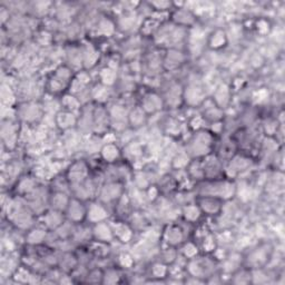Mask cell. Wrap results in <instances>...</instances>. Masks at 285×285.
Returning <instances> with one entry per match:
<instances>
[{
  "mask_svg": "<svg viewBox=\"0 0 285 285\" xmlns=\"http://www.w3.org/2000/svg\"><path fill=\"white\" fill-rule=\"evenodd\" d=\"M189 142H191L189 150L191 152H195V156L197 158L207 156L213 142V134L206 130H198Z\"/></svg>",
  "mask_w": 285,
  "mask_h": 285,
  "instance_id": "6da1fadb",
  "label": "cell"
},
{
  "mask_svg": "<svg viewBox=\"0 0 285 285\" xmlns=\"http://www.w3.org/2000/svg\"><path fill=\"white\" fill-rule=\"evenodd\" d=\"M73 81V72L67 67H60L49 79L48 88L51 93H61L69 87Z\"/></svg>",
  "mask_w": 285,
  "mask_h": 285,
  "instance_id": "7a4b0ae2",
  "label": "cell"
},
{
  "mask_svg": "<svg viewBox=\"0 0 285 285\" xmlns=\"http://www.w3.org/2000/svg\"><path fill=\"white\" fill-rule=\"evenodd\" d=\"M86 214L87 206L84 205L83 200L76 197L70 198V202L65 210L66 219L74 224H78L81 223L82 221L86 220Z\"/></svg>",
  "mask_w": 285,
  "mask_h": 285,
  "instance_id": "3957f363",
  "label": "cell"
},
{
  "mask_svg": "<svg viewBox=\"0 0 285 285\" xmlns=\"http://www.w3.org/2000/svg\"><path fill=\"white\" fill-rule=\"evenodd\" d=\"M88 173H89V168L86 163L77 161L75 163H73V165L69 167V170H68L67 181L70 185L84 182L88 178Z\"/></svg>",
  "mask_w": 285,
  "mask_h": 285,
  "instance_id": "277c9868",
  "label": "cell"
},
{
  "mask_svg": "<svg viewBox=\"0 0 285 285\" xmlns=\"http://www.w3.org/2000/svg\"><path fill=\"white\" fill-rule=\"evenodd\" d=\"M222 203L223 200L214 196H198L196 200L199 209L206 215H218L222 210Z\"/></svg>",
  "mask_w": 285,
  "mask_h": 285,
  "instance_id": "5b68a950",
  "label": "cell"
},
{
  "mask_svg": "<svg viewBox=\"0 0 285 285\" xmlns=\"http://www.w3.org/2000/svg\"><path fill=\"white\" fill-rule=\"evenodd\" d=\"M108 218V212L104 204H100L97 202H94L87 206V214L86 220L91 222L92 224H97L100 222H105Z\"/></svg>",
  "mask_w": 285,
  "mask_h": 285,
  "instance_id": "8992f818",
  "label": "cell"
},
{
  "mask_svg": "<svg viewBox=\"0 0 285 285\" xmlns=\"http://www.w3.org/2000/svg\"><path fill=\"white\" fill-rule=\"evenodd\" d=\"M92 234L94 239L97 240V242L109 243L115 239L112 226L107 225L106 222H100V223L94 224Z\"/></svg>",
  "mask_w": 285,
  "mask_h": 285,
  "instance_id": "52a82bcc",
  "label": "cell"
},
{
  "mask_svg": "<svg viewBox=\"0 0 285 285\" xmlns=\"http://www.w3.org/2000/svg\"><path fill=\"white\" fill-rule=\"evenodd\" d=\"M184 237H185V235H184L183 230L177 225L168 226L164 233V239L166 243L172 247L181 245L184 241Z\"/></svg>",
  "mask_w": 285,
  "mask_h": 285,
  "instance_id": "ba28073f",
  "label": "cell"
},
{
  "mask_svg": "<svg viewBox=\"0 0 285 285\" xmlns=\"http://www.w3.org/2000/svg\"><path fill=\"white\" fill-rule=\"evenodd\" d=\"M78 123V118L69 110H61L56 115V124L60 129H70Z\"/></svg>",
  "mask_w": 285,
  "mask_h": 285,
  "instance_id": "9c48e42d",
  "label": "cell"
},
{
  "mask_svg": "<svg viewBox=\"0 0 285 285\" xmlns=\"http://www.w3.org/2000/svg\"><path fill=\"white\" fill-rule=\"evenodd\" d=\"M163 99L161 96L156 94H149L145 96V99L142 100L141 109L147 114L150 113H156L157 110L162 109Z\"/></svg>",
  "mask_w": 285,
  "mask_h": 285,
  "instance_id": "30bf717a",
  "label": "cell"
},
{
  "mask_svg": "<svg viewBox=\"0 0 285 285\" xmlns=\"http://www.w3.org/2000/svg\"><path fill=\"white\" fill-rule=\"evenodd\" d=\"M64 213L56 209H50L46 214L44 213V224L50 230H57L64 223Z\"/></svg>",
  "mask_w": 285,
  "mask_h": 285,
  "instance_id": "8fae6325",
  "label": "cell"
},
{
  "mask_svg": "<svg viewBox=\"0 0 285 285\" xmlns=\"http://www.w3.org/2000/svg\"><path fill=\"white\" fill-rule=\"evenodd\" d=\"M70 202V197H68L65 193L55 192L49 198V204L52 209L59 210L65 213V210Z\"/></svg>",
  "mask_w": 285,
  "mask_h": 285,
  "instance_id": "7c38bea8",
  "label": "cell"
},
{
  "mask_svg": "<svg viewBox=\"0 0 285 285\" xmlns=\"http://www.w3.org/2000/svg\"><path fill=\"white\" fill-rule=\"evenodd\" d=\"M112 229L115 239L124 243H128L131 240L133 230H131L128 225L123 223V222H118V223H116L115 225H112Z\"/></svg>",
  "mask_w": 285,
  "mask_h": 285,
  "instance_id": "4fadbf2b",
  "label": "cell"
},
{
  "mask_svg": "<svg viewBox=\"0 0 285 285\" xmlns=\"http://www.w3.org/2000/svg\"><path fill=\"white\" fill-rule=\"evenodd\" d=\"M118 184L110 183L108 185L104 186L100 191V196L106 202H112V200L118 199L121 197V188Z\"/></svg>",
  "mask_w": 285,
  "mask_h": 285,
  "instance_id": "5bb4252c",
  "label": "cell"
},
{
  "mask_svg": "<svg viewBox=\"0 0 285 285\" xmlns=\"http://www.w3.org/2000/svg\"><path fill=\"white\" fill-rule=\"evenodd\" d=\"M229 38L226 36V33L222 29H216L213 31V34L209 36L208 39V46L212 49H221L228 44Z\"/></svg>",
  "mask_w": 285,
  "mask_h": 285,
  "instance_id": "9a60e30c",
  "label": "cell"
},
{
  "mask_svg": "<svg viewBox=\"0 0 285 285\" xmlns=\"http://www.w3.org/2000/svg\"><path fill=\"white\" fill-rule=\"evenodd\" d=\"M100 154H102L103 160L107 163H114L118 160V157L120 155V152L118 150V147L115 144H109L104 145L100 150Z\"/></svg>",
  "mask_w": 285,
  "mask_h": 285,
  "instance_id": "2e32d148",
  "label": "cell"
},
{
  "mask_svg": "<svg viewBox=\"0 0 285 285\" xmlns=\"http://www.w3.org/2000/svg\"><path fill=\"white\" fill-rule=\"evenodd\" d=\"M194 16L191 12H188L186 9H179L174 15V22L177 25H179V27H186V26L192 25L194 23Z\"/></svg>",
  "mask_w": 285,
  "mask_h": 285,
  "instance_id": "e0dca14e",
  "label": "cell"
},
{
  "mask_svg": "<svg viewBox=\"0 0 285 285\" xmlns=\"http://www.w3.org/2000/svg\"><path fill=\"white\" fill-rule=\"evenodd\" d=\"M202 210L199 209V207L197 206V204H188L186 205L185 207L183 208V216L187 222H191V223H194L196 222L200 215H202Z\"/></svg>",
  "mask_w": 285,
  "mask_h": 285,
  "instance_id": "ac0fdd59",
  "label": "cell"
},
{
  "mask_svg": "<svg viewBox=\"0 0 285 285\" xmlns=\"http://www.w3.org/2000/svg\"><path fill=\"white\" fill-rule=\"evenodd\" d=\"M46 237H47L46 230L34 229L29 231V233L26 235V242H28L31 245H38L46 240Z\"/></svg>",
  "mask_w": 285,
  "mask_h": 285,
  "instance_id": "d6986e66",
  "label": "cell"
},
{
  "mask_svg": "<svg viewBox=\"0 0 285 285\" xmlns=\"http://www.w3.org/2000/svg\"><path fill=\"white\" fill-rule=\"evenodd\" d=\"M183 58H184V56H183L181 51L174 50V49L168 50V54L166 55L164 64L165 65H167V64L171 65V68H176L182 64Z\"/></svg>",
  "mask_w": 285,
  "mask_h": 285,
  "instance_id": "ffe728a7",
  "label": "cell"
},
{
  "mask_svg": "<svg viewBox=\"0 0 285 285\" xmlns=\"http://www.w3.org/2000/svg\"><path fill=\"white\" fill-rule=\"evenodd\" d=\"M130 114H133L135 115V118H131V117H128V120H129V123L130 124H135L134 126H141L142 124H144V121H145V118H146V113L144 112V110L140 108H136L135 110H133V113H130Z\"/></svg>",
  "mask_w": 285,
  "mask_h": 285,
  "instance_id": "44dd1931",
  "label": "cell"
},
{
  "mask_svg": "<svg viewBox=\"0 0 285 285\" xmlns=\"http://www.w3.org/2000/svg\"><path fill=\"white\" fill-rule=\"evenodd\" d=\"M197 253H198L197 246L192 242L186 243V244L183 247V254L187 258V260H192V258L196 257Z\"/></svg>",
  "mask_w": 285,
  "mask_h": 285,
  "instance_id": "7402d4cb",
  "label": "cell"
},
{
  "mask_svg": "<svg viewBox=\"0 0 285 285\" xmlns=\"http://www.w3.org/2000/svg\"><path fill=\"white\" fill-rule=\"evenodd\" d=\"M167 266L164 263H155L152 267V274L153 277H166L167 275Z\"/></svg>",
  "mask_w": 285,
  "mask_h": 285,
  "instance_id": "603a6c76",
  "label": "cell"
},
{
  "mask_svg": "<svg viewBox=\"0 0 285 285\" xmlns=\"http://www.w3.org/2000/svg\"><path fill=\"white\" fill-rule=\"evenodd\" d=\"M108 78L110 79V81H112V83L114 82V78H115V74H114V70H112V69H109L108 68ZM100 76H102V83L104 84L105 85V83H106V79H107V73H106V69H104L103 72H102V74H100Z\"/></svg>",
  "mask_w": 285,
  "mask_h": 285,
  "instance_id": "cb8c5ba5",
  "label": "cell"
}]
</instances>
